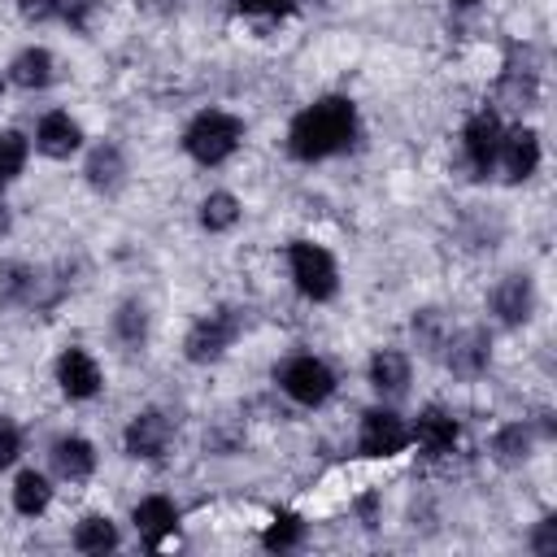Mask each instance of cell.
I'll return each mask as SVG.
<instances>
[{
  "mask_svg": "<svg viewBox=\"0 0 557 557\" xmlns=\"http://www.w3.org/2000/svg\"><path fill=\"white\" fill-rule=\"evenodd\" d=\"M357 135V109L348 96H322L313 100L309 109H300L292 117V131H287V148L296 161H322V157H335L352 144Z\"/></svg>",
  "mask_w": 557,
  "mask_h": 557,
  "instance_id": "6da1fadb",
  "label": "cell"
},
{
  "mask_svg": "<svg viewBox=\"0 0 557 557\" xmlns=\"http://www.w3.org/2000/svg\"><path fill=\"white\" fill-rule=\"evenodd\" d=\"M244 139V122L235 113H222V109H205L191 117V126L183 131V148L200 161V165H218L226 161Z\"/></svg>",
  "mask_w": 557,
  "mask_h": 557,
  "instance_id": "7a4b0ae2",
  "label": "cell"
},
{
  "mask_svg": "<svg viewBox=\"0 0 557 557\" xmlns=\"http://www.w3.org/2000/svg\"><path fill=\"white\" fill-rule=\"evenodd\" d=\"M287 265H292V283L300 296L309 300H331L335 287H339V270H335V257L313 244V239H292L287 248Z\"/></svg>",
  "mask_w": 557,
  "mask_h": 557,
  "instance_id": "3957f363",
  "label": "cell"
},
{
  "mask_svg": "<svg viewBox=\"0 0 557 557\" xmlns=\"http://www.w3.org/2000/svg\"><path fill=\"white\" fill-rule=\"evenodd\" d=\"M278 383H283V392H287L296 405H309V409L322 405V400H331V392H335V374H331V366H326L322 357H309V352L283 361Z\"/></svg>",
  "mask_w": 557,
  "mask_h": 557,
  "instance_id": "277c9868",
  "label": "cell"
},
{
  "mask_svg": "<svg viewBox=\"0 0 557 557\" xmlns=\"http://www.w3.org/2000/svg\"><path fill=\"white\" fill-rule=\"evenodd\" d=\"M239 335V313L235 309H213L187 331V357L191 361H218Z\"/></svg>",
  "mask_w": 557,
  "mask_h": 557,
  "instance_id": "5b68a950",
  "label": "cell"
},
{
  "mask_svg": "<svg viewBox=\"0 0 557 557\" xmlns=\"http://www.w3.org/2000/svg\"><path fill=\"white\" fill-rule=\"evenodd\" d=\"M500 135H505V126H500V117H496L492 109H479V113L466 122V131H461V148H466V161H470V170H474L479 178L492 174L496 152H500Z\"/></svg>",
  "mask_w": 557,
  "mask_h": 557,
  "instance_id": "8992f818",
  "label": "cell"
},
{
  "mask_svg": "<svg viewBox=\"0 0 557 557\" xmlns=\"http://www.w3.org/2000/svg\"><path fill=\"white\" fill-rule=\"evenodd\" d=\"M357 444H361L366 457H396V453L409 448V426H405V418L392 413V409H370V413L361 418Z\"/></svg>",
  "mask_w": 557,
  "mask_h": 557,
  "instance_id": "52a82bcc",
  "label": "cell"
},
{
  "mask_svg": "<svg viewBox=\"0 0 557 557\" xmlns=\"http://www.w3.org/2000/svg\"><path fill=\"white\" fill-rule=\"evenodd\" d=\"M170 440H174V426H170V418H165L161 409H144V413H135L131 426H126V435H122L126 453L139 457V461H157V457H165Z\"/></svg>",
  "mask_w": 557,
  "mask_h": 557,
  "instance_id": "ba28073f",
  "label": "cell"
},
{
  "mask_svg": "<svg viewBox=\"0 0 557 557\" xmlns=\"http://www.w3.org/2000/svg\"><path fill=\"white\" fill-rule=\"evenodd\" d=\"M457 418L453 413H444V409H422L418 413V422L409 426V444H418V453L422 457H444V453H453L457 448Z\"/></svg>",
  "mask_w": 557,
  "mask_h": 557,
  "instance_id": "9c48e42d",
  "label": "cell"
},
{
  "mask_svg": "<svg viewBox=\"0 0 557 557\" xmlns=\"http://www.w3.org/2000/svg\"><path fill=\"white\" fill-rule=\"evenodd\" d=\"M57 383H61V392L70 400H91L100 392V366H96V357L83 352V348H65L61 361H57Z\"/></svg>",
  "mask_w": 557,
  "mask_h": 557,
  "instance_id": "30bf717a",
  "label": "cell"
},
{
  "mask_svg": "<svg viewBox=\"0 0 557 557\" xmlns=\"http://www.w3.org/2000/svg\"><path fill=\"white\" fill-rule=\"evenodd\" d=\"M496 161L505 165V174H509L513 183L531 178V174H535V165H540V135H535V131H527V126L505 131V135H500V152H496Z\"/></svg>",
  "mask_w": 557,
  "mask_h": 557,
  "instance_id": "8fae6325",
  "label": "cell"
},
{
  "mask_svg": "<svg viewBox=\"0 0 557 557\" xmlns=\"http://www.w3.org/2000/svg\"><path fill=\"white\" fill-rule=\"evenodd\" d=\"M531 309H535V287H531V278L509 274V278L496 283V292H492V313H496L500 322L518 326V322L531 318Z\"/></svg>",
  "mask_w": 557,
  "mask_h": 557,
  "instance_id": "7c38bea8",
  "label": "cell"
},
{
  "mask_svg": "<svg viewBox=\"0 0 557 557\" xmlns=\"http://www.w3.org/2000/svg\"><path fill=\"white\" fill-rule=\"evenodd\" d=\"M135 527H139V535H144L148 548H161L165 535L178 531V509H174V500H165V496L139 500V505H135Z\"/></svg>",
  "mask_w": 557,
  "mask_h": 557,
  "instance_id": "4fadbf2b",
  "label": "cell"
},
{
  "mask_svg": "<svg viewBox=\"0 0 557 557\" xmlns=\"http://www.w3.org/2000/svg\"><path fill=\"white\" fill-rule=\"evenodd\" d=\"M35 144L48 157H70V152H78L83 131H78V122L70 113H44L39 126H35Z\"/></svg>",
  "mask_w": 557,
  "mask_h": 557,
  "instance_id": "5bb4252c",
  "label": "cell"
},
{
  "mask_svg": "<svg viewBox=\"0 0 557 557\" xmlns=\"http://www.w3.org/2000/svg\"><path fill=\"white\" fill-rule=\"evenodd\" d=\"M52 470L61 479H70V483H83L96 470V448L83 435H65V440L52 444Z\"/></svg>",
  "mask_w": 557,
  "mask_h": 557,
  "instance_id": "9a60e30c",
  "label": "cell"
},
{
  "mask_svg": "<svg viewBox=\"0 0 557 557\" xmlns=\"http://www.w3.org/2000/svg\"><path fill=\"white\" fill-rule=\"evenodd\" d=\"M370 383L383 396H400L405 383H409V357L400 348H379L374 361H370Z\"/></svg>",
  "mask_w": 557,
  "mask_h": 557,
  "instance_id": "2e32d148",
  "label": "cell"
},
{
  "mask_svg": "<svg viewBox=\"0 0 557 557\" xmlns=\"http://www.w3.org/2000/svg\"><path fill=\"white\" fill-rule=\"evenodd\" d=\"M52 70H57V61H52V52H48V48H26V52H17V57H13L9 78H13L17 87H26V91H39V87H48V83H52Z\"/></svg>",
  "mask_w": 557,
  "mask_h": 557,
  "instance_id": "e0dca14e",
  "label": "cell"
},
{
  "mask_svg": "<svg viewBox=\"0 0 557 557\" xmlns=\"http://www.w3.org/2000/svg\"><path fill=\"white\" fill-rule=\"evenodd\" d=\"M487 366V335L483 331H466V335H453L448 339V370L453 374H479Z\"/></svg>",
  "mask_w": 557,
  "mask_h": 557,
  "instance_id": "ac0fdd59",
  "label": "cell"
},
{
  "mask_svg": "<svg viewBox=\"0 0 557 557\" xmlns=\"http://www.w3.org/2000/svg\"><path fill=\"white\" fill-rule=\"evenodd\" d=\"M39 296V274L22 261H0V305H30Z\"/></svg>",
  "mask_w": 557,
  "mask_h": 557,
  "instance_id": "d6986e66",
  "label": "cell"
},
{
  "mask_svg": "<svg viewBox=\"0 0 557 557\" xmlns=\"http://www.w3.org/2000/svg\"><path fill=\"white\" fill-rule=\"evenodd\" d=\"M48 505H52V487H48V479H44L39 470H22L17 483H13V509H17L22 518H39Z\"/></svg>",
  "mask_w": 557,
  "mask_h": 557,
  "instance_id": "ffe728a7",
  "label": "cell"
},
{
  "mask_svg": "<svg viewBox=\"0 0 557 557\" xmlns=\"http://www.w3.org/2000/svg\"><path fill=\"white\" fill-rule=\"evenodd\" d=\"M122 174H126V165H122V152H117L113 144L91 148V157H87V183H91V187L113 191V187L122 183Z\"/></svg>",
  "mask_w": 557,
  "mask_h": 557,
  "instance_id": "44dd1931",
  "label": "cell"
},
{
  "mask_svg": "<svg viewBox=\"0 0 557 557\" xmlns=\"http://www.w3.org/2000/svg\"><path fill=\"white\" fill-rule=\"evenodd\" d=\"M74 548L78 553H109V548H117V527L104 513H87L74 527Z\"/></svg>",
  "mask_w": 557,
  "mask_h": 557,
  "instance_id": "7402d4cb",
  "label": "cell"
},
{
  "mask_svg": "<svg viewBox=\"0 0 557 557\" xmlns=\"http://www.w3.org/2000/svg\"><path fill=\"white\" fill-rule=\"evenodd\" d=\"M239 222V200L231 191H209L200 200V226L205 231H231Z\"/></svg>",
  "mask_w": 557,
  "mask_h": 557,
  "instance_id": "603a6c76",
  "label": "cell"
},
{
  "mask_svg": "<svg viewBox=\"0 0 557 557\" xmlns=\"http://www.w3.org/2000/svg\"><path fill=\"white\" fill-rule=\"evenodd\" d=\"M113 335H117L126 348H139L144 335H148V313H144V305H122V309L113 313Z\"/></svg>",
  "mask_w": 557,
  "mask_h": 557,
  "instance_id": "cb8c5ba5",
  "label": "cell"
},
{
  "mask_svg": "<svg viewBox=\"0 0 557 557\" xmlns=\"http://www.w3.org/2000/svg\"><path fill=\"white\" fill-rule=\"evenodd\" d=\"M300 540H305V522H300L296 513H278V518L261 531V544H265V548H278V553H283V548H296Z\"/></svg>",
  "mask_w": 557,
  "mask_h": 557,
  "instance_id": "d4e9b609",
  "label": "cell"
},
{
  "mask_svg": "<svg viewBox=\"0 0 557 557\" xmlns=\"http://www.w3.org/2000/svg\"><path fill=\"white\" fill-rule=\"evenodd\" d=\"M527 448H531V431H527L522 422L500 426V431H496V440H492V453H496L500 461H522V457H527Z\"/></svg>",
  "mask_w": 557,
  "mask_h": 557,
  "instance_id": "484cf974",
  "label": "cell"
},
{
  "mask_svg": "<svg viewBox=\"0 0 557 557\" xmlns=\"http://www.w3.org/2000/svg\"><path fill=\"white\" fill-rule=\"evenodd\" d=\"M26 165V139L17 131H0V183L17 178Z\"/></svg>",
  "mask_w": 557,
  "mask_h": 557,
  "instance_id": "4316f807",
  "label": "cell"
},
{
  "mask_svg": "<svg viewBox=\"0 0 557 557\" xmlns=\"http://www.w3.org/2000/svg\"><path fill=\"white\" fill-rule=\"evenodd\" d=\"M413 335H418L426 348H440V344H444V322H440V313H435V309H422V313L413 318Z\"/></svg>",
  "mask_w": 557,
  "mask_h": 557,
  "instance_id": "83f0119b",
  "label": "cell"
},
{
  "mask_svg": "<svg viewBox=\"0 0 557 557\" xmlns=\"http://www.w3.org/2000/svg\"><path fill=\"white\" fill-rule=\"evenodd\" d=\"M17 453H22V431H17L9 418H0V470H4V466H13V461H17Z\"/></svg>",
  "mask_w": 557,
  "mask_h": 557,
  "instance_id": "f1b7e54d",
  "label": "cell"
},
{
  "mask_svg": "<svg viewBox=\"0 0 557 557\" xmlns=\"http://www.w3.org/2000/svg\"><path fill=\"white\" fill-rule=\"evenodd\" d=\"M96 0H57V17H65L70 26H87Z\"/></svg>",
  "mask_w": 557,
  "mask_h": 557,
  "instance_id": "f546056e",
  "label": "cell"
},
{
  "mask_svg": "<svg viewBox=\"0 0 557 557\" xmlns=\"http://www.w3.org/2000/svg\"><path fill=\"white\" fill-rule=\"evenodd\" d=\"M296 0H239V9L244 13H257V17H278V13H287Z\"/></svg>",
  "mask_w": 557,
  "mask_h": 557,
  "instance_id": "4dcf8cb0",
  "label": "cell"
},
{
  "mask_svg": "<svg viewBox=\"0 0 557 557\" xmlns=\"http://www.w3.org/2000/svg\"><path fill=\"white\" fill-rule=\"evenodd\" d=\"M531 548H535V553H557V522H553V518H544V522H540V531H535Z\"/></svg>",
  "mask_w": 557,
  "mask_h": 557,
  "instance_id": "1f68e13d",
  "label": "cell"
},
{
  "mask_svg": "<svg viewBox=\"0 0 557 557\" xmlns=\"http://www.w3.org/2000/svg\"><path fill=\"white\" fill-rule=\"evenodd\" d=\"M22 13L35 22H48V17H57V0H22Z\"/></svg>",
  "mask_w": 557,
  "mask_h": 557,
  "instance_id": "d6a6232c",
  "label": "cell"
},
{
  "mask_svg": "<svg viewBox=\"0 0 557 557\" xmlns=\"http://www.w3.org/2000/svg\"><path fill=\"white\" fill-rule=\"evenodd\" d=\"M9 231V205H4V183H0V235Z\"/></svg>",
  "mask_w": 557,
  "mask_h": 557,
  "instance_id": "836d02e7",
  "label": "cell"
},
{
  "mask_svg": "<svg viewBox=\"0 0 557 557\" xmlns=\"http://www.w3.org/2000/svg\"><path fill=\"white\" fill-rule=\"evenodd\" d=\"M453 4H461V9H470V4H479V0H453Z\"/></svg>",
  "mask_w": 557,
  "mask_h": 557,
  "instance_id": "e575fe53",
  "label": "cell"
}]
</instances>
